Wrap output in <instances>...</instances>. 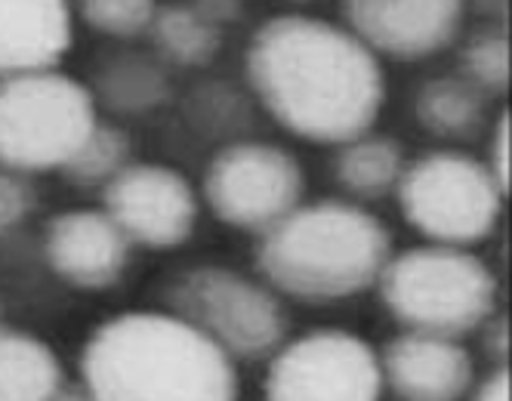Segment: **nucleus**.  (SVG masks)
<instances>
[{
	"label": "nucleus",
	"mask_w": 512,
	"mask_h": 401,
	"mask_svg": "<svg viewBox=\"0 0 512 401\" xmlns=\"http://www.w3.org/2000/svg\"><path fill=\"white\" fill-rule=\"evenodd\" d=\"M250 87L269 115L312 142L364 136L386 99L377 53L355 31L312 16H275L247 47Z\"/></svg>",
	"instance_id": "obj_1"
},
{
	"label": "nucleus",
	"mask_w": 512,
	"mask_h": 401,
	"mask_svg": "<svg viewBox=\"0 0 512 401\" xmlns=\"http://www.w3.org/2000/svg\"><path fill=\"white\" fill-rule=\"evenodd\" d=\"M81 374L99 401H238L232 358L170 312L105 321L84 346Z\"/></svg>",
	"instance_id": "obj_2"
},
{
	"label": "nucleus",
	"mask_w": 512,
	"mask_h": 401,
	"mask_svg": "<svg viewBox=\"0 0 512 401\" xmlns=\"http://www.w3.org/2000/svg\"><path fill=\"white\" fill-rule=\"evenodd\" d=\"M392 260L386 226L346 201L300 204L263 235L256 266L272 287L303 303H337L380 281Z\"/></svg>",
	"instance_id": "obj_3"
},
{
	"label": "nucleus",
	"mask_w": 512,
	"mask_h": 401,
	"mask_svg": "<svg viewBox=\"0 0 512 401\" xmlns=\"http://www.w3.org/2000/svg\"><path fill=\"white\" fill-rule=\"evenodd\" d=\"M380 297L408 331L457 340L488 321L497 281L475 253L429 244L389 260L380 275Z\"/></svg>",
	"instance_id": "obj_4"
},
{
	"label": "nucleus",
	"mask_w": 512,
	"mask_h": 401,
	"mask_svg": "<svg viewBox=\"0 0 512 401\" xmlns=\"http://www.w3.org/2000/svg\"><path fill=\"white\" fill-rule=\"evenodd\" d=\"M87 84L56 68L0 78V167L62 170L96 127Z\"/></svg>",
	"instance_id": "obj_5"
},
{
	"label": "nucleus",
	"mask_w": 512,
	"mask_h": 401,
	"mask_svg": "<svg viewBox=\"0 0 512 401\" xmlns=\"http://www.w3.org/2000/svg\"><path fill=\"white\" fill-rule=\"evenodd\" d=\"M405 220L432 244L469 247L485 241L503 210V186L485 161L460 152H429L398 182Z\"/></svg>",
	"instance_id": "obj_6"
},
{
	"label": "nucleus",
	"mask_w": 512,
	"mask_h": 401,
	"mask_svg": "<svg viewBox=\"0 0 512 401\" xmlns=\"http://www.w3.org/2000/svg\"><path fill=\"white\" fill-rule=\"evenodd\" d=\"M167 306L232 361H256L281 349L287 331L284 309L269 290L223 266L182 272L167 287Z\"/></svg>",
	"instance_id": "obj_7"
},
{
	"label": "nucleus",
	"mask_w": 512,
	"mask_h": 401,
	"mask_svg": "<svg viewBox=\"0 0 512 401\" xmlns=\"http://www.w3.org/2000/svg\"><path fill=\"white\" fill-rule=\"evenodd\" d=\"M204 198L226 226L266 235L300 207L303 170L278 145H229L207 167Z\"/></svg>",
	"instance_id": "obj_8"
},
{
	"label": "nucleus",
	"mask_w": 512,
	"mask_h": 401,
	"mask_svg": "<svg viewBox=\"0 0 512 401\" xmlns=\"http://www.w3.org/2000/svg\"><path fill=\"white\" fill-rule=\"evenodd\" d=\"M383 361L368 340L312 331L275 352L266 401H380Z\"/></svg>",
	"instance_id": "obj_9"
},
{
	"label": "nucleus",
	"mask_w": 512,
	"mask_h": 401,
	"mask_svg": "<svg viewBox=\"0 0 512 401\" xmlns=\"http://www.w3.org/2000/svg\"><path fill=\"white\" fill-rule=\"evenodd\" d=\"M102 210L133 244L167 250L192 235L198 201L173 167L130 164L102 189Z\"/></svg>",
	"instance_id": "obj_10"
},
{
	"label": "nucleus",
	"mask_w": 512,
	"mask_h": 401,
	"mask_svg": "<svg viewBox=\"0 0 512 401\" xmlns=\"http://www.w3.org/2000/svg\"><path fill=\"white\" fill-rule=\"evenodd\" d=\"M463 7L466 0H346V19L374 53L423 59L454 38Z\"/></svg>",
	"instance_id": "obj_11"
},
{
	"label": "nucleus",
	"mask_w": 512,
	"mask_h": 401,
	"mask_svg": "<svg viewBox=\"0 0 512 401\" xmlns=\"http://www.w3.org/2000/svg\"><path fill=\"white\" fill-rule=\"evenodd\" d=\"M130 238L105 210H68L47 226L44 250L53 272L84 290L112 287L130 260Z\"/></svg>",
	"instance_id": "obj_12"
},
{
	"label": "nucleus",
	"mask_w": 512,
	"mask_h": 401,
	"mask_svg": "<svg viewBox=\"0 0 512 401\" xmlns=\"http://www.w3.org/2000/svg\"><path fill=\"white\" fill-rule=\"evenodd\" d=\"M380 361L389 389L405 401H460L472 383V358L454 337L408 331Z\"/></svg>",
	"instance_id": "obj_13"
},
{
	"label": "nucleus",
	"mask_w": 512,
	"mask_h": 401,
	"mask_svg": "<svg viewBox=\"0 0 512 401\" xmlns=\"http://www.w3.org/2000/svg\"><path fill=\"white\" fill-rule=\"evenodd\" d=\"M68 47V0H0V78L56 68Z\"/></svg>",
	"instance_id": "obj_14"
},
{
	"label": "nucleus",
	"mask_w": 512,
	"mask_h": 401,
	"mask_svg": "<svg viewBox=\"0 0 512 401\" xmlns=\"http://www.w3.org/2000/svg\"><path fill=\"white\" fill-rule=\"evenodd\" d=\"M90 93L96 102L121 115H139L161 105L167 96L164 68L139 53H108L90 71Z\"/></svg>",
	"instance_id": "obj_15"
},
{
	"label": "nucleus",
	"mask_w": 512,
	"mask_h": 401,
	"mask_svg": "<svg viewBox=\"0 0 512 401\" xmlns=\"http://www.w3.org/2000/svg\"><path fill=\"white\" fill-rule=\"evenodd\" d=\"M417 121L423 130L445 139L475 136L485 121V90L466 75L432 78L417 93Z\"/></svg>",
	"instance_id": "obj_16"
},
{
	"label": "nucleus",
	"mask_w": 512,
	"mask_h": 401,
	"mask_svg": "<svg viewBox=\"0 0 512 401\" xmlns=\"http://www.w3.org/2000/svg\"><path fill=\"white\" fill-rule=\"evenodd\" d=\"M62 386L53 349L16 331H0V401H47Z\"/></svg>",
	"instance_id": "obj_17"
},
{
	"label": "nucleus",
	"mask_w": 512,
	"mask_h": 401,
	"mask_svg": "<svg viewBox=\"0 0 512 401\" xmlns=\"http://www.w3.org/2000/svg\"><path fill=\"white\" fill-rule=\"evenodd\" d=\"M334 170L352 195L380 198L389 189H398L401 176H405V155H401L398 142L364 133L343 145Z\"/></svg>",
	"instance_id": "obj_18"
},
{
	"label": "nucleus",
	"mask_w": 512,
	"mask_h": 401,
	"mask_svg": "<svg viewBox=\"0 0 512 401\" xmlns=\"http://www.w3.org/2000/svg\"><path fill=\"white\" fill-rule=\"evenodd\" d=\"M149 34L158 56L173 65H207L223 44L216 19L192 7H161Z\"/></svg>",
	"instance_id": "obj_19"
},
{
	"label": "nucleus",
	"mask_w": 512,
	"mask_h": 401,
	"mask_svg": "<svg viewBox=\"0 0 512 401\" xmlns=\"http://www.w3.org/2000/svg\"><path fill=\"white\" fill-rule=\"evenodd\" d=\"M124 167H130V139L121 127L96 124L81 149L62 167V176L78 189L108 186Z\"/></svg>",
	"instance_id": "obj_20"
},
{
	"label": "nucleus",
	"mask_w": 512,
	"mask_h": 401,
	"mask_svg": "<svg viewBox=\"0 0 512 401\" xmlns=\"http://www.w3.org/2000/svg\"><path fill=\"white\" fill-rule=\"evenodd\" d=\"M158 10V0H78L81 19L112 38H136L149 31Z\"/></svg>",
	"instance_id": "obj_21"
},
{
	"label": "nucleus",
	"mask_w": 512,
	"mask_h": 401,
	"mask_svg": "<svg viewBox=\"0 0 512 401\" xmlns=\"http://www.w3.org/2000/svg\"><path fill=\"white\" fill-rule=\"evenodd\" d=\"M466 78L488 93H503L512 84V47L500 34H482L463 50Z\"/></svg>",
	"instance_id": "obj_22"
},
{
	"label": "nucleus",
	"mask_w": 512,
	"mask_h": 401,
	"mask_svg": "<svg viewBox=\"0 0 512 401\" xmlns=\"http://www.w3.org/2000/svg\"><path fill=\"white\" fill-rule=\"evenodd\" d=\"M34 207V189L25 182L22 173L0 167V235H7L19 226Z\"/></svg>",
	"instance_id": "obj_23"
},
{
	"label": "nucleus",
	"mask_w": 512,
	"mask_h": 401,
	"mask_svg": "<svg viewBox=\"0 0 512 401\" xmlns=\"http://www.w3.org/2000/svg\"><path fill=\"white\" fill-rule=\"evenodd\" d=\"M494 179L503 186V192L512 186V115L506 112L497 124L494 142H491V161H488Z\"/></svg>",
	"instance_id": "obj_24"
},
{
	"label": "nucleus",
	"mask_w": 512,
	"mask_h": 401,
	"mask_svg": "<svg viewBox=\"0 0 512 401\" xmlns=\"http://www.w3.org/2000/svg\"><path fill=\"white\" fill-rule=\"evenodd\" d=\"M472 401H512V377L509 371H497L494 377H488L479 392H475Z\"/></svg>",
	"instance_id": "obj_25"
},
{
	"label": "nucleus",
	"mask_w": 512,
	"mask_h": 401,
	"mask_svg": "<svg viewBox=\"0 0 512 401\" xmlns=\"http://www.w3.org/2000/svg\"><path fill=\"white\" fill-rule=\"evenodd\" d=\"M47 401H99V398L87 389V383H81V386H75V383H62Z\"/></svg>",
	"instance_id": "obj_26"
}]
</instances>
